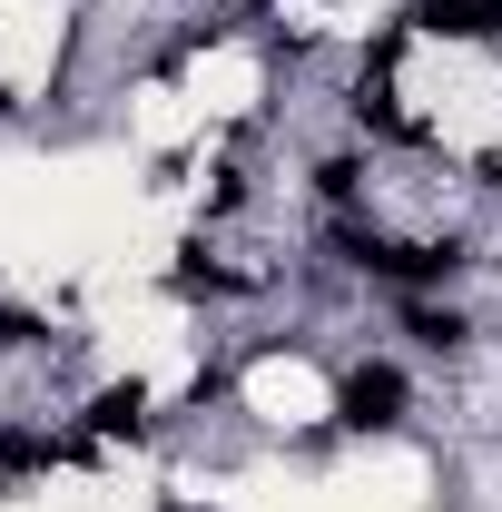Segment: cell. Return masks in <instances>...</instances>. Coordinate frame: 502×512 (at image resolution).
I'll list each match as a JSON object with an SVG mask.
<instances>
[{
    "label": "cell",
    "instance_id": "obj_4",
    "mask_svg": "<svg viewBox=\"0 0 502 512\" xmlns=\"http://www.w3.org/2000/svg\"><path fill=\"white\" fill-rule=\"evenodd\" d=\"M158 512H197V503H158Z\"/></svg>",
    "mask_w": 502,
    "mask_h": 512
},
{
    "label": "cell",
    "instance_id": "obj_3",
    "mask_svg": "<svg viewBox=\"0 0 502 512\" xmlns=\"http://www.w3.org/2000/svg\"><path fill=\"white\" fill-rule=\"evenodd\" d=\"M138 404H148L138 384H128V394H99V434H138Z\"/></svg>",
    "mask_w": 502,
    "mask_h": 512
},
{
    "label": "cell",
    "instance_id": "obj_2",
    "mask_svg": "<svg viewBox=\"0 0 502 512\" xmlns=\"http://www.w3.org/2000/svg\"><path fill=\"white\" fill-rule=\"evenodd\" d=\"M414 20L443 40H483V30H502V0H414Z\"/></svg>",
    "mask_w": 502,
    "mask_h": 512
},
{
    "label": "cell",
    "instance_id": "obj_1",
    "mask_svg": "<svg viewBox=\"0 0 502 512\" xmlns=\"http://www.w3.org/2000/svg\"><path fill=\"white\" fill-rule=\"evenodd\" d=\"M394 414H404V375H394V365H365V375H345V424H355V434H384Z\"/></svg>",
    "mask_w": 502,
    "mask_h": 512
}]
</instances>
